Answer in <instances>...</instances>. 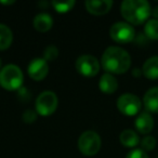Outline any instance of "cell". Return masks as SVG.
Listing matches in <instances>:
<instances>
[{
  "label": "cell",
  "instance_id": "6da1fadb",
  "mask_svg": "<svg viewBox=\"0 0 158 158\" xmlns=\"http://www.w3.org/2000/svg\"><path fill=\"white\" fill-rule=\"evenodd\" d=\"M101 61L108 74H123L131 66V56L120 47H108L104 51Z\"/></svg>",
  "mask_w": 158,
  "mask_h": 158
},
{
  "label": "cell",
  "instance_id": "5bb4252c",
  "mask_svg": "<svg viewBox=\"0 0 158 158\" xmlns=\"http://www.w3.org/2000/svg\"><path fill=\"white\" fill-rule=\"evenodd\" d=\"M34 28L41 33L50 31L53 26V19L48 13H39L33 21Z\"/></svg>",
  "mask_w": 158,
  "mask_h": 158
},
{
  "label": "cell",
  "instance_id": "484cf974",
  "mask_svg": "<svg viewBox=\"0 0 158 158\" xmlns=\"http://www.w3.org/2000/svg\"><path fill=\"white\" fill-rule=\"evenodd\" d=\"M15 2V1H13V0H11V1H0V3L1 5H13V3Z\"/></svg>",
  "mask_w": 158,
  "mask_h": 158
},
{
  "label": "cell",
  "instance_id": "2e32d148",
  "mask_svg": "<svg viewBox=\"0 0 158 158\" xmlns=\"http://www.w3.org/2000/svg\"><path fill=\"white\" fill-rule=\"evenodd\" d=\"M119 140H120L121 144L126 147H134L140 142V138H139L138 133L131 129L123 130L119 135Z\"/></svg>",
  "mask_w": 158,
  "mask_h": 158
},
{
  "label": "cell",
  "instance_id": "ac0fdd59",
  "mask_svg": "<svg viewBox=\"0 0 158 158\" xmlns=\"http://www.w3.org/2000/svg\"><path fill=\"white\" fill-rule=\"evenodd\" d=\"M144 33L151 39H158V20L149 19L144 26Z\"/></svg>",
  "mask_w": 158,
  "mask_h": 158
},
{
  "label": "cell",
  "instance_id": "52a82bcc",
  "mask_svg": "<svg viewBox=\"0 0 158 158\" xmlns=\"http://www.w3.org/2000/svg\"><path fill=\"white\" fill-rule=\"evenodd\" d=\"M76 69L85 77H94L100 72V62L93 55L85 54L76 60Z\"/></svg>",
  "mask_w": 158,
  "mask_h": 158
},
{
  "label": "cell",
  "instance_id": "277c9868",
  "mask_svg": "<svg viewBox=\"0 0 158 158\" xmlns=\"http://www.w3.org/2000/svg\"><path fill=\"white\" fill-rule=\"evenodd\" d=\"M100 135L93 130L85 131L78 139V148L85 156H94L101 148Z\"/></svg>",
  "mask_w": 158,
  "mask_h": 158
},
{
  "label": "cell",
  "instance_id": "7c38bea8",
  "mask_svg": "<svg viewBox=\"0 0 158 158\" xmlns=\"http://www.w3.org/2000/svg\"><path fill=\"white\" fill-rule=\"evenodd\" d=\"M143 103L147 112L158 113V87L148 89L143 98Z\"/></svg>",
  "mask_w": 158,
  "mask_h": 158
},
{
  "label": "cell",
  "instance_id": "d6986e66",
  "mask_svg": "<svg viewBox=\"0 0 158 158\" xmlns=\"http://www.w3.org/2000/svg\"><path fill=\"white\" fill-rule=\"evenodd\" d=\"M52 7L55 9V11L59 13H66V12L70 11L76 5L74 0H66V1H52L51 2Z\"/></svg>",
  "mask_w": 158,
  "mask_h": 158
},
{
  "label": "cell",
  "instance_id": "4316f807",
  "mask_svg": "<svg viewBox=\"0 0 158 158\" xmlns=\"http://www.w3.org/2000/svg\"><path fill=\"white\" fill-rule=\"evenodd\" d=\"M0 67H1V59H0Z\"/></svg>",
  "mask_w": 158,
  "mask_h": 158
},
{
  "label": "cell",
  "instance_id": "8992f818",
  "mask_svg": "<svg viewBox=\"0 0 158 158\" xmlns=\"http://www.w3.org/2000/svg\"><path fill=\"white\" fill-rule=\"evenodd\" d=\"M110 36L114 41L119 44H128L135 37V31L133 26L127 22H117L112 25L110 29Z\"/></svg>",
  "mask_w": 158,
  "mask_h": 158
},
{
  "label": "cell",
  "instance_id": "44dd1931",
  "mask_svg": "<svg viewBox=\"0 0 158 158\" xmlns=\"http://www.w3.org/2000/svg\"><path fill=\"white\" fill-rule=\"evenodd\" d=\"M156 145V139L153 135H146L141 141V147L143 151H151L155 147Z\"/></svg>",
  "mask_w": 158,
  "mask_h": 158
},
{
  "label": "cell",
  "instance_id": "3957f363",
  "mask_svg": "<svg viewBox=\"0 0 158 158\" xmlns=\"http://www.w3.org/2000/svg\"><path fill=\"white\" fill-rule=\"evenodd\" d=\"M24 81L23 72L19 66L9 64L0 70V86L8 91L18 90Z\"/></svg>",
  "mask_w": 158,
  "mask_h": 158
},
{
  "label": "cell",
  "instance_id": "8fae6325",
  "mask_svg": "<svg viewBox=\"0 0 158 158\" xmlns=\"http://www.w3.org/2000/svg\"><path fill=\"white\" fill-rule=\"evenodd\" d=\"M135 128L140 133L147 134L152 131L154 127V119L148 112H142L135 119Z\"/></svg>",
  "mask_w": 158,
  "mask_h": 158
},
{
  "label": "cell",
  "instance_id": "83f0119b",
  "mask_svg": "<svg viewBox=\"0 0 158 158\" xmlns=\"http://www.w3.org/2000/svg\"><path fill=\"white\" fill-rule=\"evenodd\" d=\"M157 158H158V156H157Z\"/></svg>",
  "mask_w": 158,
  "mask_h": 158
},
{
  "label": "cell",
  "instance_id": "9c48e42d",
  "mask_svg": "<svg viewBox=\"0 0 158 158\" xmlns=\"http://www.w3.org/2000/svg\"><path fill=\"white\" fill-rule=\"evenodd\" d=\"M27 73H28L29 77L36 81L44 80L49 73L48 62L44 59H40V57L31 60L28 68H27Z\"/></svg>",
  "mask_w": 158,
  "mask_h": 158
},
{
  "label": "cell",
  "instance_id": "ffe728a7",
  "mask_svg": "<svg viewBox=\"0 0 158 158\" xmlns=\"http://www.w3.org/2000/svg\"><path fill=\"white\" fill-rule=\"evenodd\" d=\"M59 56V50L55 46H49L46 48L44 52V59L48 61H54Z\"/></svg>",
  "mask_w": 158,
  "mask_h": 158
},
{
  "label": "cell",
  "instance_id": "d4e9b609",
  "mask_svg": "<svg viewBox=\"0 0 158 158\" xmlns=\"http://www.w3.org/2000/svg\"><path fill=\"white\" fill-rule=\"evenodd\" d=\"M142 69H140V68H134L133 69V72H132V74H133V76H136V77H139V76H141V74H142Z\"/></svg>",
  "mask_w": 158,
  "mask_h": 158
},
{
  "label": "cell",
  "instance_id": "7a4b0ae2",
  "mask_svg": "<svg viewBox=\"0 0 158 158\" xmlns=\"http://www.w3.org/2000/svg\"><path fill=\"white\" fill-rule=\"evenodd\" d=\"M120 12L129 24L140 25L148 19L152 9L146 0H125L121 2Z\"/></svg>",
  "mask_w": 158,
  "mask_h": 158
},
{
  "label": "cell",
  "instance_id": "30bf717a",
  "mask_svg": "<svg viewBox=\"0 0 158 158\" xmlns=\"http://www.w3.org/2000/svg\"><path fill=\"white\" fill-rule=\"evenodd\" d=\"M88 12L94 15H103L106 14L113 7L112 0H89L85 2Z\"/></svg>",
  "mask_w": 158,
  "mask_h": 158
},
{
  "label": "cell",
  "instance_id": "7402d4cb",
  "mask_svg": "<svg viewBox=\"0 0 158 158\" xmlns=\"http://www.w3.org/2000/svg\"><path fill=\"white\" fill-rule=\"evenodd\" d=\"M22 119H23V121L26 123H33L37 120V113L33 110H27L23 113Z\"/></svg>",
  "mask_w": 158,
  "mask_h": 158
},
{
  "label": "cell",
  "instance_id": "cb8c5ba5",
  "mask_svg": "<svg viewBox=\"0 0 158 158\" xmlns=\"http://www.w3.org/2000/svg\"><path fill=\"white\" fill-rule=\"evenodd\" d=\"M152 15L154 16V19L158 20V6H156L154 9H152Z\"/></svg>",
  "mask_w": 158,
  "mask_h": 158
},
{
  "label": "cell",
  "instance_id": "603a6c76",
  "mask_svg": "<svg viewBox=\"0 0 158 158\" xmlns=\"http://www.w3.org/2000/svg\"><path fill=\"white\" fill-rule=\"evenodd\" d=\"M126 158H148V156L142 148H134L127 154Z\"/></svg>",
  "mask_w": 158,
  "mask_h": 158
},
{
  "label": "cell",
  "instance_id": "5b68a950",
  "mask_svg": "<svg viewBox=\"0 0 158 158\" xmlns=\"http://www.w3.org/2000/svg\"><path fill=\"white\" fill-rule=\"evenodd\" d=\"M59 100L52 91H44L36 99V113L41 116H50L56 110Z\"/></svg>",
  "mask_w": 158,
  "mask_h": 158
},
{
  "label": "cell",
  "instance_id": "9a60e30c",
  "mask_svg": "<svg viewBox=\"0 0 158 158\" xmlns=\"http://www.w3.org/2000/svg\"><path fill=\"white\" fill-rule=\"evenodd\" d=\"M142 72L146 78L157 79L158 78V55L151 56L144 62Z\"/></svg>",
  "mask_w": 158,
  "mask_h": 158
},
{
  "label": "cell",
  "instance_id": "4fadbf2b",
  "mask_svg": "<svg viewBox=\"0 0 158 158\" xmlns=\"http://www.w3.org/2000/svg\"><path fill=\"white\" fill-rule=\"evenodd\" d=\"M99 88L102 92L106 93V94H110V93H114L117 90V88H118V81H117V79L112 74L106 73L100 79Z\"/></svg>",
  "mask_w": 158,
  "mask_h": 158
},
{
  "label": "cell",
  "instance_id": "ba28073f",
  "mask_svg": "<svg viewBox=\"0 0 158 158\" xmlns=\"http://www.w3.org/2000/svg\"><path fill=\"white\" fill-rule=\"evenodd\" d=\"M141 100L133 93H123L117 100V107L127 116H134L141 110Z\"/></svg>",
  "mask_w": 158,
  "mask_h": 158
},
{
  "label": "cell",
  "instance_id": "e0dca14e",
  "mask_svg": "<svg viewBox=\"0 0 158 158\" xmlns=\"http://www.w3.org/2000/svg\"><path fill=\"white\" fill-rule=\"evenodd\" d=\"M13 41L12 31L7 25L0 24V50H7Z\"/></svg>",
  "mask_w": 158,
  "mask_h": 158
}]
</instances>
